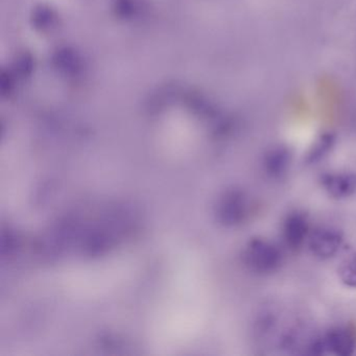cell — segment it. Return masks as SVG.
<instances>
[{
  "label": "cell",
  "instance_id": "1",
  "mask_svg": "<svg viewBox=\"0 0 356 356\" xmlns=\"http://www.w3.org/2000/svg\"><path fill=\"white\" fill-rule=\"evenodd\" d=\"M281 250L272 241L255 237L247 243L243 252V261L254 274L268 276L274 274L282 264Z\"/></svg>",
  "mask_w": 356,
  "mask_h": 356
},
{
  "label": "cell",
  "instance_id": "2",
  "mask_svg": "<svg viewBox=\"0 0 356 356\" xmlns=\"http://www.w3.org/2000/svg\"><path fill=\"white\" fill-rule=\"evenodd\" d=\"M356 347V334L353 329L347 326H337L330 329L326 334L312 341V354H334L348 356L353 354Z\"/></svg>",
  "mask_w": 356,
  "mask_h": 356
},
{
  "label": "cell",
  "instance_id": "3",
  "mask_svg": "<svg viewBox=\"0 0 356 356\" xmlns=\"http://www.w3.org/2000/svg\"><path fill=\"white\" fill-rule=\"evenodd\" d=\"M308 247L314 257L321 260L334 257L343 245L341 231L332 227H318L308 236Z\"/></svg>",
  "mask_w": 356,
  "mask_h": 356
},
{
  "label": "cell",
  "instance_id": "4",
  "mask_svg": "<svg viewBox=\"0 0 356 356\" xmlns=\"http://www.w3.org/2000/svg\"><path fill=\"white\" fill-rule=\"evenodd\" d=\"M309 222L304 212H291L285 216L282 224V238L285 245L291 251L303 247L309 236Z\"/></svg>",
  "mask_w": 356,
  "mask_h": 356
},
{
  "label": "cell",
  "instance_id": "5",
  "mask_svg": "<svg viewBox=\"0 0 356 356\" xmlns=\"http://www.w3.org/2000/svg\"><path fill=\"white\" fill-rule=\"evenodd\" d=\"M320 182L333 199H347L356 193V174L353 172H327L321 176Z\"/></svg>",
  "mask_w": 356,
  "mask_h": 356
},
{
  "label": "cell",
  "instance_id": "6",
  "mask_svg": "<svg viewBox=\"0 0 356 356\" xmlns=\"http://www.w3.org/2000/svg\"><path fill=\"white\" fill-rule=\"evenodd\" d=\"M291 163V151L287 147L279 145V147H272L264 154L262 168L268 178L277 180L286 174Z\"/></svg>",
  "mask_w": 356,
  "mask_h": 356
},
{
  "label": "cell",
  "instance_id": "7",
  "mask_svg": "<svg viewBox=\"0 0 356 356\" xmlns=\"http://www.w3.org/2000/svg\"><path fill=\"white\" fill-rule=\"evenodd\" d=\"M250 202L243 191H235L227 195L222 204V216L229 225H238L247 220Z\"/></svg>",
  "mask_w": 356,
  "mask_h": 356
},
{
  "label": "cell",
  "instance_id": "8",
  "mask_svg": "<svg viewBox=\"0 0 356 356\" xmlns=\"http://www.w3.org/2000/svg\"><path fill=\"white\" fill-rule=\"evenodd\" d=\"M334 143L335 136L332 133H324V134L321 135L308 152L305 159L306 163L308 165H312V164H316L322 161L332 151Z\"/></svg>",
  "mask_w": 356,
  "mask_h": 356
},
{
  "label": "cell",
  "instance_id": "9",
  "mask_svg": "<svg viewBox=\"0 0 356 356\" xmlns=\"http://www.w3.org/2000/svg\"><path fill=\"white\" fill-rule=\"evenodd\" d=\"M339 276L343 284L356 289V253L352 254L341 262L339 268Z\"/></svg>",
  "mask_w": 356,
  "mask_h": 356
}]
</instances>
